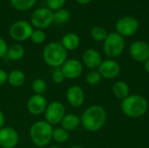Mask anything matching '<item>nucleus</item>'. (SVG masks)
<instances>
[{"label":"nucleus","instance_id":"1","mask_svg":"<svg viewBox=\"0 0 149 148\" xmlns=\"http://www.w3.org/2000/svg\"><path fill=\"white\" fill-rule=\"evenodd\" d=\"M82 126L89 132H97L101 129L107 121V112L99 105L87 107L80 117Z\"/></svg>","mask_w":149,"mask_h":148},{"label":"nucleus","instance_id":"2","mask_svg":"<svg viewBox=\"0 0 149 148\" xmlns=\"http://www.w3.org/2000/svg\"><path fill=\"white\" fill-rule=\"evenodd\" d=\"M120 107L126 116L134 119L146 114L148 109V103L146 98L140 94H129L122 99Z\"/></svg>","mask_w":149,"mask_h":148},{"label":"nucleus","instance_id":"3","mask_svg":"<svg viewBox=\"0 0 149 148\" xmlns=\"http://www.w3.org/2000/svg\"><path fill=\"white\" fill-rule=\"evenodd\" d=\"M53 127L45 120H38L30 127V139L38 147H45L52 140Z\"/></svg>","mask_w":149,"mask_h":148},{"label":"nucleus","instance_id":"4","mask_svg":"<svg viewBox=\"0 0 149 148\" xmlns=\"http://www.w3.org/2000/svg\"><path fill=\"white\" fill-rule=\"evenodd\" d=\"M45 63L52 68H60L67 59V51L60 42H51L43 50Z\"/></svg>","mask_w":149,"mask_h":148},{"label":"nucleus","instance_id":"5","mask_svg":"<svg viewBox=\"0 0 149 148\" xmlns=\"http://www.w3.org/2000/svg\"><path fill=\"white\" fill-rule=\"evenodd\" d=\"M125 44V40L122 36L117 32H111L104 41V52L111 58H117L123 52Z\"/></svg>","mask_w":149,"mask_h":148},{"label":"nucleus","instance_id":"6","mask_svg":"<svg viewBox=\"0 0 149 148\" xmlns=\"http://www.w3.org/2000/svg\"><path fill=\"white\" fill-rule=\"evenodd\" d=\"M54 23L53 11L47 7H40L35 10L31 16V24L39 30L48 28Z\"/></svg>","mask_w":149,"mask_h":148},{"label":"nucleus","instance_id":"7","mask_svg":"<svg viewBox=\"0 0 149 148\" xmlns=\"http://www.w3.org/2000/svg\"><path fill=\"white\" fill-rule=\"evenodd\" d=\"M32 31L33 27L31 24L25 20H18L13 23L9 30L10 38L17 42L25 41L31 38Z\"/></svg>","mask_w":149,"mask_h":148},{"label":"nucleus","instance_id":"8","mask_svg":"<svg viewBox=\"0 0 149 148\" xmlns=\"http://www.w3.org/2000/svg\"><path fill=\"white\" fill-rule=\"evenodd\" d=\"M44 114L45 121L48 122L50 125L54 126L60 124L66 113L65 106L61 102L52 101L47 105Z\"/></svg>","mask_w":149,"mask_h":148},{"label":"nucleus","instance_id":"9","mask_svg":"<svg viewBox=\"0 0 149 148\" xmlns=\"http://www.w3.org/2000/svg\"><path fill=\"white\" fill-rule=\"evenodd\" d=\"M115 29L118 34L124 37H130L135 34L139 29V23L138 21L130 16L120 17L116 24Z\"/></svg>","mask_w":149,"mask_h":148},{"label":"nucleus","instance_id":"10","mask_svg":"<svg viewBox=\"0 0 149 148\" xmlns=\"http://www.w3.org/2000/svg\"><path fill=\"white\" fill-rule=\"evenodd\" d=\"M19 141V134L11 126H4L0 129V147L15 148Z\"/></svg>","mask_w":149,"mask_h":148},{"label":"nucleus","instance_id":"11","mask_svg":"<svg viewBox=\"0 0 149 148\" xmlns=\"http://www.w3.org/2000/svg\"><path fill=\"white\" fill-rule=\"evenodd\" d=\"M64 76L67 79H76L83 72V64L75 58L66 59L60 67Z\"/></svg>","mask_w":149,"mask_h":148},{"label":"nucleus","instance_id":"12","mask_svg":"<svg viewBox=\"0 0 149 148\" xmlns=\"http://www.w3.org/2000/svg\"><path fill=\"white\" fill-rule=\"evenodd\" d=\"M47 100L44 95L33 94L27 100L26 107L28 112L34 116H39L45 113V111L47 107Z\"/></svg>","mask_w":149,"mask_h":148},{"label":"nucleus","instance_id":"13","mask_svg":"<svg viewBox=\"0 0 149 148\" xmlns=\"http://www.w3.org/2000/svg\"><path fill=\"white\" fill-rule=\"evenodd\" d=\"M98 72L101 77L106 79H113L120 72V66L118 62L113 59H106L101 62L98 67Z\"/></svg>","mask_w":149,"mask_h":148},{"label":"nucleus","instance_id":"14","mask_svg":"<svg viewBox=\"0 0 149 148\" xmlns=\"http://www.w3.org/2000/svg\"><path fill=\"white\" fill-rule=\"evenodd\" d=\"M130 55L137 62H145L149 58V44L144 41H135L130 45Z\"/></svg>","mask_w":149,"mask_h":148},{"label":"nucleus","instance_id":"15","mask_svg":"<svg viewBox=\"0 0 149 148\" xmlns=\"http://www.w3.org/2000/svg\"><path fill=\"white\" fill-rule=\"evenodd\" d=\"M68 104L72 107H80L85 102V92L84 90L79 85L70 86L65 94Z\"/></svg>","mask_w":149,"mask_h":148},{"label":"nucleus","instance_id":"16","mask_svg":"<svg viewBox=\"0 0 149 148\" xmlns=\"http://www.w3.org/2000/svg\"><path fill=\"white\" fill-rule=\"evenodd\" d=\"M82 62L86 67L91 70H95L100 66L102 62V58L100 53L93 48L86 50L82 55Z\"/></svg>","mask_w":149,"mask_h":148},{"label":"nucleus","instance_id":"17","mask_svg":"<svg viewBox=\"0 0 149 148\" xmlns=\"http://www.w3.org/2000/svg\"><path fill=\"white\" fill-rule=\"evenodd\" d=\"M60 43L66 51H74L79 46L80 38L76 33L68 32L63 36Z\"/></svg>","mask_w":149,"mask_h":148},{"label":"nucleus","instance_id":"18","mask_svg":"<svg viewBox=\"0 0 149 148\" xmlns=\"http://www.w3.org/2000/svg\"><path fill=\"white\" fill-rule=\"evenodd\" d=\"M60 124H61V127L64 128L65 130H66L68 132L74 131L81 124L80 117H79L78 115L73 114V113L65 114Z\"/></svg>","mask_w":149,"mask_h":148},{"label":"nucleus","instance_id":"19","mask_svg":"<svg viewBox=\"0 0 149 148\" xmlns=\"http://www.w3.org/2000/svg\"><path fill=\"white\" fill-rule=\"evenodd\" d=\"M25 51L22 44H13L8 47L6 58L10 61H18L22 59L24 56Z\"/></svg>","mask_w":149,"mask_h":148},{"label":"nucleus","instance_id":"20","mask_svg":"<svg viewBox=\"0 0 149 148\" xmlns=\"http://www.w3.org/2000/svg\"><path fill=\"white\" fill-rule=\"evenodd\" d=\"M24 81H25V75L21 70L15 69L8 73L7 82L12 87H20L24 85Z\"/></svg>","mask_w":149,"mask_h":148},{"label":"nucleus","instance_id":"21","mask_svg":"<svg viewBox=\"0 0 149 148\" xmlns=\"http://www.w3.org/2000/svg\"><path fill=\"white\" fill-rule=\"evenodd\" d=\"M129 85L127 82L123 80H119L115 82L113 85V95L120 99H124L129 95Z\"/></svg>","mask_w":149,"mask_h":148},{"label":"nucleus","instance_id":"22","mask_svg":"<svg viewBox=\"0 0 149 148\" xmlns=\"http://www.w3.org/2000/svg\"><path fill=\"white\" fill-rule=\"evenodd\" d=\"M11 6L19 11H25L31 9L37 0H10Z\"/></svg>","mask_w":149,"mask_h":148},{"label":"nucleus","instance_id":"23","mask_svg":"<svg viewBox=\"0 0 149 148\" xmlns=\"http://www.w3.org/2000/svg\"><path fill=\"white\" fill-rule=\"evenodd\" d=\"M70 18H71V12L67 9L61 8L59 10L53 11V20L54 23L56 24H65L67 21H69Z\"/></svg>","mask_w":149,"mask_h":148},{"label":"nucleus","instance_id":"24","mask_svg":"<svg viewBox=\"0 0 149 148\" xmlns=\"http://www.w3.org/2000/svg\"><path fill=\"white\" fill-rule=\"evenodd\" d=\"M70 138V133L68 131L65 130L62 127H57L55 129H53V133H52V140H55L57 143H65L68 141Z\"/></svg>","mask_w":149,"mask_h":148},{"label":"nucleus","instance_id":"25","mask_svg":"<svg viewBox=\"0 0 149 148\" xmlns=\"http://www.w3.org/2000/svg\"><path fill=\"white\" fill-rule=\"evenodd\" d=\"M31 90L34 94L44 95L47 90V83L43 79H35L31 83Z\"/></svg>","mask_w":149,"mask_h":148},{"label":"nucleus","instance_id":"26","mask_svg":"<svg viewBox=\"0 0 149 148\" xmlns=\"http://www.w3.org/2000/svg\"><path fill=\"white\" fill-rule=\"evenodd\" d=\"M91 37L97 42H104L108 35L107 30L101 26H94L91 29Z\"/></svg>","mask_w":149,"mask_h":148},{"label":"nucleus","instance_id":"27","mask_svg":"<svg viewBox=\"0 0 149 148\" xmlns=\"http://www.w3.org/2000/svg\"><path fill=\"white\" fill-rule=\"evenodd\" d=\"M102 77L98 70H92L86 75V81L89 85L94 86L99 85L101 82Z\"/></svg>","mask_w":149,"mask_h":148},{"label":"nucleus","instance_id":"28","mask_svg":"<svg viewBox=\"0 0 149 148\" xmlns=\"http://www.w3.org/2000/svg\"><path fill=\"white\" fill-rule=\"evenodd\" d=\"M45 39H46V35L43 30H39V29L33 30L32 34L31 36V40L34 44H40L44 43L45 41Z\"/></svg>","mask_w":149,"mask_h":148},{"label":"nucleus","instance_id":"29","mask_svg":"<svg viewBox=\"0 0 149 148\" xmlns=\"http://www.w3.org/2000/svg\"><path fill=\"white\" fill-rule=\"evenodd\" d=\"M65 3V0H45L46 7L52 11H55L57 10L63 8Z\"/></svg>","mask_w":149,"mask_h":148},{"label":"nucleus","instance_id":"30","mask_svg":"<svg viewBox=\"0 0 149 148\" xmlns=\"http://www.w3.org/2000/svg\"><path fill=\"white\" fill-rule=\"evenodd\" d=\"M65 78L61 69L60 68H56L53 71L52 74V82L55 83V84L59 85V84L63 83L65 81Z\"/></svg>","mask_w":149,"mask_h":148},{"label":"nucleus","instance_id":"31","mask_svg":"<svg viewBox=\"0 0 149 148\" xmlns=\"http://www.w3.org/2000/svg\"><path fill=\"white\" fill-rule=\"evenodd\" d=\"M8 47H9V46H8L6 41H5L3 38L0 37V58H6Z\"/></svg>","mask_w":149,"mask_h":148},{"label":"nucleus","instance_id":"32","mask_svg":"<svg viewBox=\"0 0 149 148\" xmlns=\"http://www.w3.org/2000/svg\"><path fill=\"white\" fill-rule=\"evenodd\" d=\"M8 80V73L3 70L0 69V86L3 85Z\"/></svg>","mask_w":149,"mask_h":148},{"label":"nucleus","instance_id":"33","mask_svg":"<svg viewBox=\"0 0 149 148\" xmlns=\"http://www.w3.org/2000/svg\"><path fill=\"white\" fill-rule=\"evenodd\" d=\"M5 116L3 114V113L0 110V129H2L3 127L5 126Z\"/></svg>","mask_w":149,"mask_h":148},{"label":"nucleus","instance_id":"34","mask_svg":"<svg viewBox=\"0 0 149 148\" xmlns=\"http://www.w3.org/2000/svg\"><path fill=\"white\" fill-rule=\"evenodd\" d=\"M144 68H145V71H146L148 73H149V58L147 61L144 62Z\"/></svg>","mask_w":149,"mask_h":148},{"label":"nucleus","instance_id":"35","mask_svg":"<svg viewBox=\"0 0 149 148\" xmlns=\"http://www.w3.org/2000/svg\"><path fill=\"white\" fill-rule=\"evenodd\" d=\"M79 3H80V4H87V3H89L92 0H76Z\"/></svg>","mask_w":149,"mask_h":148},{"label":"nucleus","instance_id":"36","mask_svg":"<svg viewBox=\"0 0 149 148\" xmlns=\"http://www.w3.org/2000/svg\"><path fill=\"white\" fill-rule=\"evenodd\" d=\"M70 148H83L81 146H79V145H74V146H72Z\"/></svg>","mask_w":149,"mask_h":148},{"label":"nucleus","instance_id":"37","mask_svg":"<svg viewBox=\"0 0 149 148\" xmlns=\"http://www.w3.org/2000/svg\"><path fill=\"white\" fill-rule=\"evenodd\" d=\"M49 148H61V147H58V146H52V147H50Z\"/></svg>","mask_w":149,"mask_h":148}]
</instances>
